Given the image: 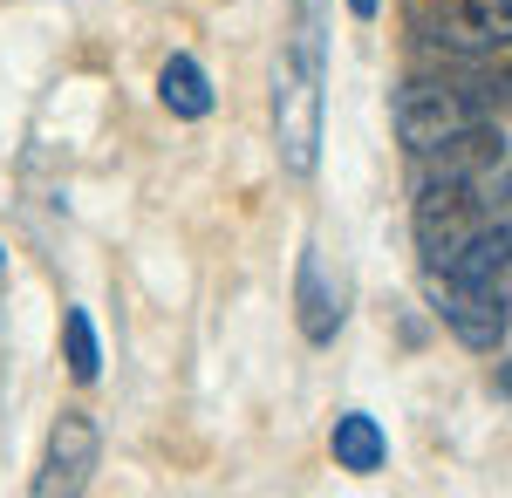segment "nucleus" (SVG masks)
Wrapping results in <instances>:
<instances>
[{
	"label": "nucleus",
	"mask_w": 512,
	"mask_h": 498,
	"mask_svg": "<svg viewBox=\"0 0 512 498\" xmlns=\"http://www.w3.org/2000/svg\"><path fill=\"white\" fill-rule=\"evenodd\" d=\"M96 458H103V430L89 410H62L55 430H48V451H41V471L28 492L35 498H76L89 478H96Z\"/></svg>",
	"instance_id": "4"
},
{
	"label": "nucleus",
	"mask_w": 512,
	"mask_h": 498,
	"mask_svg": "<svg viewBox=\"0 0 512 498\" xmlns=\"http://www.w3.org/2000/svg\"><path fill=\"white\" fill-rule=\"evenodd\" d=\"M62 355H69V376L76 383H96L103 376V342H96L89 307H62Z\"/></svg>",
	"instance_id": "10"
},
{
	"label": "nucleus",
	"mask_w": 512,
	"mask_h": 498,
	"mask_svg": "<svg viewBox=\"0 0 512 498\" xmlns=\"http://www.w3.org/2000/svg\"><path fill=\"white\" fill-rule=\"evenodd\" d=\"M499 198H506V205H512V171H506V185H499Z\"/></svg>",
	"instance_id": "13"
},
{
	"label": "nucleus",
	"mask_w": 512,
	"mask_h": 498,
	"mask_svg": "<svg viewBox=\"0 0 512 498\" xmlns=\"http://www.w3.org/2000/svg\"><path fill=\"white\" fill-rule=\"evenodd\" d=\"M274 144L294 178H315L321 164V35L301 21V41H287L274 62Z\"/></svg>",
	"instance_id": "1"
},
{
	"label": "nucleus",
	"mask_w": 512,
	"mask_h": 498,
	"mask_svg": "<svg viewBox=\"0 0 512 498\" xmlns=\"http://www.w3.org/2000/svg\"><path fill=\"white\" fill-rule=\"evenodd\" d=\"M0 280H7V253H0Z\"/></svg>",
	"instance_id": "14"
},
{
	"label": "nucleus",
	"mask_w": 512,
	"mask_h": 498,
	"mask_svg": "<svg viewBox=\"0 0 512 498\" xmlns=\"http://www.w3.org/2000/svg\"><path fill=\"white\" fill-rule=\"evenodd\" d=\"M349 14H355V21H376V14H383V0H349Z\"/></svg>",
	"instance_id": "11"
},
{
	"label": "nucleus",
	"mask_w": 512,
	"mask_h": 498,
	"mask_svg": "<svg viewBox=\"0 0 512 498\" xmlns=\"http://www.w3.org/2000/svg\"><path fill=\"white\" fill-rule=\"evenodd\" d=\"M328 451H335V464H342V471L376 478V471L390 464V437H383V423H376V417L342 410V417H335V430H328Z\"/></svg>",
	"instance_id": "8"
},
{
	"label": "nucleus",
	"mask_w": 512,
	"mask_h": 498,
	"mask_svg": "<svg viewBox=\"0 0 512 498\" xmlns=\"http://www.w3.org/2000/svg\"><path fill=\"white\" fill-rule=\"evenodd\" d=\"M492 383H499V396H506V403H512V355H506V362H499V376H492Z\"/></svg>",
	"instance_id": "12"
},
{
	"label": "nucleus",
	"mask_w": 512,
	"mask_h": 498,
	"mask_svg": "<svg viewBox=\"0 0 512 498\" xmlns=\"http://www.w3.org/2000/svg\"><path fill=\"white\" fill-rule=\"evenodd\" d=\"M437 314H444V328H451L465 348H499V335L512 328V314L492 301V294L458 287V280H437Z\"/></svg>",
	"instance_id": "6"
},
{
	"label": "nucleus",
	"mask_w": 512,
	"mask_h": 498,
	"mask_svg": "<svg viewBox=\"0 0 512 498\" xmlns=\"http://www.w3.org/2000/svg\"><path fill=\"white\" fill-rule=\"evenodd\" d=\"M158 103L171 116H185V123H198V116H212V76L198 69L192 55H171L158 69Z\"/></svg>",
	"instance_id": "9"
},
{
	"label": "nucleus",
	"mask_w": 512,
	"mask_h": 498,
	"mask_svg": "<svg viewBox=\"0 0 512 498\" xmlns=\"http://www.w3.org/2000/svg\"><path fill=\"white\" fill-rule=\"evenodd\" d=\"M437 171H458V178H478V171H492V164H506V130H499V116H478L465 130H451L444 144L431 151Z\"/></svg>",
	"instance_id": "7"
},
{
	"label": "nucleus",
	"mask_w": 512,
	"mask_h": 498,
	"mask_svg": "<svg viewBox=\"0 0 512 498\" xmlns=\"http://www.w3.org/2000/svg\"><path fill=\"white\" fill-rule=\"evenodd\" d=\"M410 35L444 55H506L512 48V0H410Z\"/></svg>",
	"instance_id": "2"
},
{
	"label": "nucleus",
	"mask_w": 512,
	"mask_h": 498,
	"mask_svg": "<svg viewBox=\"0 0 512 498\" xmlns=\"http://www.w3.org/2000/svg\"><path fill=\"white\" fill-rule=\"evenodd\" d=\"M417 253H424V267L444 273L451 267V253L472 239V226L485 219V205H478V178H458V171H431L424 185H417Z\"/></svg>",
	"instance_id": "3"
},
{
	"label": "nucleus",
	"mask_w": 512,
	"mask_h": 498,
	"mask_svg": "<svg viewBox=\"0 0 512 498\" xmlns=\"http://www.w3.org/2000/svg\"><path fill=\"white\" fill-rule=\"evenodd\" d=\"M294 321L315 348H328L342 335V280H328V260H321L315 239L301 253V273H294Z\"/></svg>",
	"instance_id": "5"
}]
</instances>
